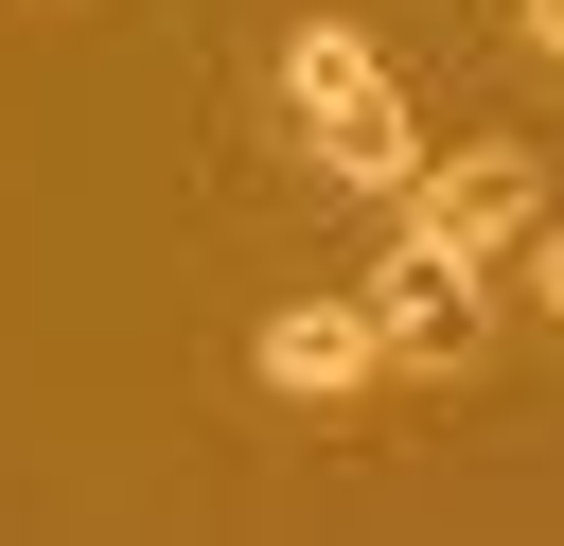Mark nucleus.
<instances>
[{"instance_id": "obj_1", "label": "nucleus", "mask_w": 564, "mask_h": 546, "mask_svg": "<svg viewBox=\"0 0 564 546\" xmlns=\"http://www.w3.org/2000/svg\"><path fill=\"white\" fill-rule=\"evenodd\" d=\"M247 387H264V405H352V387H388L370 282H352V299H264V335H247Z\"/></svg>"}, {"instance_id": "obj_2", "label": "nucleus", "mask_w": 564, "mask_h": 546, "mask_svg": "<svg viewBox=\"0 0 564 546\" xmlns=\"http://www.w3.org/2000/svg\"><path fill=\"white\" fill-rule=\"evenodd\" d=\"M405 229H441V247H476V264H494V247H529V229H546V159H529V141H458V159H423V176H405Z\"/></svg>"}, {"instance_id": "obj_3", "label": "nucleus", "mask_w": 564, "mask_h": 546, "mask_svg": "<svg viewBox=\"0 0 564 546\" xmlns=\"http://www.w3.org/2000/svg\"><path fill=\"white\" fill-rule=\"evenodd\" d=\"M370 335H388V370H476V247L405 229L370 264Z\"/></svg>"}, {"instance_id": "obj_4", "label": "nucleus", "mask_w": 564, "mask_h": 546, "mask_svg": "<svg viewBox=\"0 0 564 546\" xmlns=\"http://www.w3.org/2000/svg\"><path fill=\"white\" fill-rule=\"evenodd\" d=\"M370 88H388V53H370L352 18H300V35H282V123H335V106H370Z\"/></svg>"}, {"instance_id": "obj_5", "label": "nucleus", "mask_w": 564, "mask_h": 546, "mask_svg": "<svg viewBox=\"0 0 564 546\" xmlns=\"http://www.w3.org/2000/svg\"><path fill=\"white\" fill-rule=\"evenodd\" d=\"M300 159H317V176H352V194H405V176H423V141H405V88H370V106L300 123Z\"/></svg>"}, {"instance_id": "obj_6", "label": "nucleus", "mask_w": 564, "mask_h": 546, "mask_svg": "<svg viewBox=\"0 0 564 546\" xmlns=\"http://www.w3.org/2000/svg\"><path fill=\"white\" fill-rule=\"evenodd\" d=\"M529 299H546V317H564V211H546V229H529Z\"/></svg>"}, {"instance_id": "obj_7", "label": "nucleus", "mask_w": 564, "mask_h": 546, "mask_svg": "<svg viewBox=\"0 0 564 546\" xmlns=\"http://www.w3.org/2000/svg\"><path fill=\"white\" fill-rule=\"evenodd\" d=\"M511 35H529V53H546V70H564V0H511Z\"/></svg>"}]
</instances>
